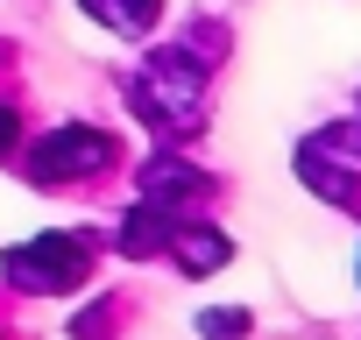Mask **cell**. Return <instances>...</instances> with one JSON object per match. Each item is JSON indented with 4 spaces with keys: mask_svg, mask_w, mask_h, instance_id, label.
Masks as SVG:
<instances>
[{
    "mask_svg": "<svg viewBox=\"0 0 361 340\" xmlns=\"http://www.w3.org/2000/svg\"><path fill=\"white\" fill-rule=\"evenodd\" d=\"M220 255H227V241H220V234H199V241H192V255H185V269H213Z\"/></svg>",
    "mask_w": 361,
    "mask_h": 340,
    "instance_id": "obj_3",
    "label": "cell"
},
{
    "mask_svg": "<svg viewBox=\"0 0 361 340\" xmlns=\"http://www.w3.org/2000/svg\"><path fill=\"white\" fill-rule=\"evenodd\" d=\"M8 135H15V114H8V107H0V149H8Z\"/></svg>",
    "mask_w": 361,
    "mask_h": 340,
    "instance_id": "obj_4",
    "label": "cell"
},
{
    "mask_svg": "<svg viewBox=\"0 0 361 340\" xmlns=\"http://www.w3.org/2000/svg\"><path fill=\"white\" fill-rule=\"evenodd\" d=\"M114 149H106V135H92V128H71V135H50V149L36 156V170L43 178H78V170H99Z\"/></svg>",
    "mask_w": 361,
    "mask_h": 340,
    "instance_id": "obj_1",
    "label": "cell"
},
{
    "mask_svg": "<svg viewBox=\"0 0 361 340\" xmlns=\"http://www.w3.org/2000/svg\"><path fill=\"white\" fill-rule=\"evenodd\" d=\"M85 8H92L99 22H114L121 36H142V29H149V15H156V0H85Z\"/></svg>",
    "mask_w": 361,
    "mask_h": 340,
    "instance_id": "obj_2",
    "label": "cell"
}]
</instances>
